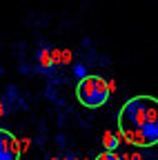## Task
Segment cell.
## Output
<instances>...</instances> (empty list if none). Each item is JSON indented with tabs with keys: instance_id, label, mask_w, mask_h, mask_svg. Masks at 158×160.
<instances>
[{
	"instance_id": "obj_6",
	"label": "cell",
	"mask_w": 158,
	"mask_h": 160,
	"mask_svg": "<svg viewBox=\"0 0 158 160\" xmlns=\"http://www.w3.org/2000/svg\"><path fill=\"white\" fill-rule=\"evenodd\" d=\"M51 160H65V158H51Z\"/></svg>"
},
{
	"instance_id": "obj_3",
	"label": "cell",
	"mask_w": 158,
	"mask_h": 160,
	"mask_svg": "<svg viewBox=\"0 0 158 160\" xmlns=\"http://www.w3.org/2000/svg\"><path fill=\"white\" fill-rule=\"evenodd\" d=\"M20 140L11 131L0 129V160H20Z\"/></svg>"
},
{
	"instance_id": "obj_4",
	"label": "cell",
	"mask_w": 158,
	"mask_h": 160,
	"mask_svg": "<svg viewBox=\"0 0 158 160\" xmlns=\"http://www.w3.org/2000/svg\"><path fill=\"white\" fill-rule=\"evenodd\" d=\"M118 142H120V138H118L116 133H105V147L109 149V151H116V147H118Z\"/></svg>"
},
{
	"instance_id": "obj_1",
	"label": "cell",
	"mask_w": 158,
	"mask_h": 160,
	"mask_svg": "<svg viewBox=\"0 0 158 160\" xmlns=\"http://www.w3.org/2000/svg\"><path fill=\"white\" fill-rule=\"evenodd\" d=\"M118 136L134 147H154L158 142V100L136 96L118 113Z\"/></svg>"
},
{
	"instance_id": "obj_2",
	"label": "cell",
	"mask_w": 158,
	"mask_h": 160,
	"mask_svg": "<svg viewBox=\"0 0 158 160\" xmlns=\"http://www.w3.org/2000/svg\"><path fill=\"white\" fill-rule=\"evenodd\" d=\"M78 102L87 109H98L109 100V82L103 76H85L76 87Z\"/></svg>"
},
{
	"instance_id": "obj_5",
	"label": "cell",
	"mask_w": 158,
	"mask_h": 160,
	"mask_svg": "<svg viewBox=\"0 0 158 160\" xmlns=\"http://www.w3.org/2000/svg\"><path fill=\"white\" fill-rule=\"evenodd\" d=\"M96 160H120V158H118L116 151H109V149H107V151H103V153H98Z\"/></svg>"
}]
</instances>
